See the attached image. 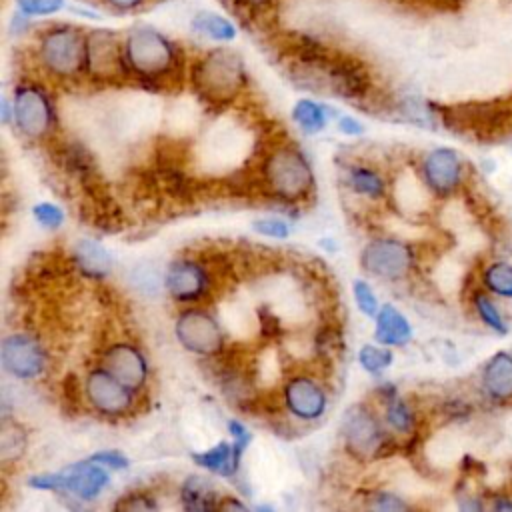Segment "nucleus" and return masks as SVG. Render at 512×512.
<instances>
[{
  "label": "nucleus",
  "mask_w": 512,
  "mask_h": 512,
  "mask_svg": "<svg viewBox=\"0 0 512 512\" xmlns=\"http://www.w3.org/2000/svg\"><path fill=\"white\" fill-rule=\"evenodd\" d=\"M86 70L98 80H112L126 70L124 48L108 30H94L86 38Z\"/></svg>",
  "instance_id": "9b49d317"
},
{
  "label": "nucleus",
  "mask_w": 512,
  "mask_h": 512,
  "mask_svg": "<svg viewBox=\"0 0 512 512\" xmlns=\"http://www.w3.org/2000/svg\"><path fill=\"white\" fill-rule=\"evenodd\" d=\"M92 462L100 464V466H108V468H114V470H122L128 466V460L126 456H122L120 452L116 450H104V452H98L94 456H90Z\"/></svg>",
  "instance_id": "c9c22d12"
},
{
  "label": "nucleus",
  "mask_w": 512,
  "mask_h": 512,
  "mask_svg": "<svg viewBox=\"0 0 512 512\" xmlns=\"http://www.w3.org/2000/svg\"><path fill=\"white\" fill-rule=\"evenodd\" d=\"M26 450V434L24 430L16 424L4 418L2 422V432H0V458L4 466L10 462H16Z\"/></svg>",
  "instance_id": "4be33fe9"
},
{
  "label": "nucleus",
  "mask_w": 512,
  "mask_h": 512,
  "mask_svg": "<svg viewBox=\"0 0 512 512\" xmlns=\"http://www.w3.org/2000/svg\"><path fill=\"white\" fill-rule=\"evenodd\" d=\"M262 178L268 190L282 200H300L312 188V170L300 150L278 146L262 164Z\"/></svg>",
  "instance_id": "7ed1b4c3"
},
{
  "label": "nucleus",
  "mask_w": 512,
  "mask_h": 512,
  "mask_svg": "<svg viewBox=\"0 0 512 512\" xmlns=\"http://www.w3.org/2000/svg\"><path fill=\"white\" fill-rule=\"evenodd\" d=\"M284 402L296 418L310 422L324 414L328 400L324 388L316 380L308 376H294L284 386Z\"/></svg>",
  "instance_id": "f8f14e48"
},
{
  "label": "nucleus",
  "mask_w": 512,
  "mask_h": 512,
  "mask_svg": "<svg viewBox=\"0 0 512 512\" xmlns=\"http://www.w3.org/2000/svg\"><path fill=\"white\" fill-rule=\"evenodd\" d=\"M254 230L262 236H270V238H286L290 234V228L284 220L278 218H262L254 222Z\"/></svg>",
  "instance_id": "473e14b6"
},
{
  "label": "nucleus",
  "mask_w": 512,
  "mask_h": 512,
  "mask_svg": "<svg viewBox=\"0 0 512 512\" xmlns=\"http://www.w3.org/2000/svg\"><path fill=\"white\" fill-rule=\"evenodd\" d=\"M32 212H34V218H36L42 226H46V228H58V226L62 224V220H64L62 210H60L56 204H50V202H40V204H36V206L32 208Z\"/></svg>",
  "instance_id": "7c9ffc66"
},
{
  "label": "nucleus",
  "mask_w": 512,
  "mask_h": 512,
  "mask_svg": "<svg viewBox=\"0 0 512 512\" xmlns=\"http://www.w3.org/2000/svg\"><path fill=\"white\" fill-rule=\"evenodd\" d=\"M74 260L82 274L98 278L106 276L112 270V258L110 254L92 240H80L74 246Z\"/></svg>",
  "instance_id": "aec40b11"
},
{
  "label": "nucleus",
  "mask_w": 512,
  "mask_h": 512,
  "mask_svg": "<svg viewBox=\"0 0 512 512\" xmlns=\"http://www.w3.org/2000/svg\"><path fill=\"white\" fill-rule=\"evenodd\" d=\"M240 454L242 450L236 444L228 442H218L214 448L194 454V462L210 472L222 474V476H232L238 470L240 464Z\"/></svg>",
  "instance_id": "6ab92c4d"
},
{
  "label": "nucleus",
  "mask_w": 512,
  "mask_h": 512,
  "mask_svg": "<svg viewBox=\"0 0 512 512\" xmlns=\"http://www.w3.org/2000/svg\"><path fill=\"white\" fill-rule=\"evenodd\" d=\"M192 26L198 32H202V34H206V36H210L214 40H222V42H228V40H232L236 36V28H234V24L230 20H226V18H222L218 14H210V12L198 14L194 18Z\"/></svg>",
  "instance_id": "5701e85b"
},
{
  "label": "nucleus",
  "mask_w": 512,
  "mask_h": 512,
  "mask_svg": "<svg viewBox=\"0 0 512 512\" xmlns=\"http://www.w3.org/2000/svg\"><path fill=\"white\" fill-rule=\"evenodd\" d=\"M84 392L88 402L106 416H124L132 406V390L106 368H94L88 372Z\"/></svg>",
  "instance_id": "9d476101"
},
{
  "label": "nucleus",
  "mask_w": 512,
  "mask_h": 512,
  "mask_svg": "<svg viewBox=\"0 0 512 512\" xmlns=\"http://www.w3.org/2000/svg\"><path fill=\"white\" fill-rule=\"evenodd\" d=\"M350 186L362 194V196H368V198H380L386 190V184L382 180V176L370 168H364V166H358L350 172Z\"/></svg>",
  "instance_id": "393cba45"
},
{
  "label": "nucleus",
  "mask_w": 512,
  "mask_h": 512,
  "mask_svg": "<svg viewBox=\"0 0 512 512\" xmlns=\"http://www.w3.org/2000/svg\"><path fill=\"white\" fill-rule=\"evenodd\" d=\"M118 510H152L156 508V502L146 494H126L118 504Z\"/></svg>",
  "instance_id": "f704fd0d"
},
{
  "label": "nucleus",
  "mask_w": 512,
  "mask_h": 512,
  "mask_svg": "<svg viewBox=\"0 0 512 512\" xmlns=\"http://www.w3.org/2000/svg\"><path fill=\"white\" fill-rule=\"evenodd\" d=\"M12 116L16 128L32 140L48 136L54 124L52 104L46 92L34 84H24L16 90Z\"/></svg>",
  "instance_id": "39448f33"
},
{
  "label": "nucleus",
  "mask_w": 512,
  "mask_h": 512,
  "mask_svg": "<svg viewBox=\"0 0 512 512\" xmlns=\"http://www.w3.org/2000/svg\"><path fill=\"white\" fill-rule=\"evenodd\" d=\"M166 288L178 302H194L208 292L206 270L188 258L176 260L166 272Z\"/></svg>",
  "instance_id": "4468645a"
},
{
  "label": "nucleus",
  "mask_w": 512,
  "mask_h": 512,
  "mask_svg": "<svg viewBox=\"0 0 512 512\" xmlns=\"http://www.w3.org/2000/svg\"><path fill=\"white\" fill-rule=\"evenodd\" d=\"M292 118L304 132H310V134L326 126L324 108L312 100H298L292 110Z\"/></svg>",
  "instance_id": "b1692460"
},
{
  "label": "nucleus",
  "mask_w": 512,
  "mask_h": 512,
  "mask_svg": "<svg viewBox=\"0 0 512 512\" xmlns=\"http://www.w3.org/2000/svg\"><path fill=\"white\" fill-rule=\"evenodd\" d=\"M484 284L490 292L512 298V264L494 262L484 270Z\"/></svg>",
  "instance_id": "a878e982"
},
{
  "label": "nucleus",
  "mask_w": 512,
  "mask_h": 512,
  "mask_svg": "<svg viewBox=\"0 0 512 512\" xmlns=\"http://www.w3.org/2000/svg\"><path fill=\"white\" fill-rule=\"evenodd\" d=\"M358 360H360V364H362V368L366 372L376 374V372L384 370L392 362V352L386 350V348H378V346L366 344V346L360 348Z\"/></svg>",
  "instance_id": "c85d7f7f"
},
{
  "label": "nucleus",
  "mask_w": 512,
  "mask_h": 512,
  "mask_svg": "<svg viewBox=\"0 0 512 512\" xmlns=\"http://www.w3.org/2000/svg\"><path fill=\"white\" fill-rule=\"evenodd\" d=\"M474 306H476L478 316L482 318V322H484L488 328H492V330H496V332H500V334L506 332V322L502 320V316H500L496 304H494L486 294H476V296H474Z\"/></svg>",
  "instance_id": "cd10ccee"
},
{
  "label": "nucleus",
  "mask_w": 512,
  "mask_h": 512,
  "mask_svg": "<svg viewBox=\"0 0 512 512\" xmlns=\"http://www.w3.org/2000/svg\"><path fill=\"white\" fill-rule=\"evenodd\" d=\"M496 510H512V502L510 500H500V502H496Z\"/></svg>",
  "instance_id": "a19ab883"
},
{
  "label": "nucleus",
  "mask_w": 512,
  "mask_h": 512,
  "mask_svg": "<svg viewBox=\"0 0 512 512\" xmlns=\"http://www.w3.org/2000/svg\"><path fill=\"white\" fill-rule=\"evenodd\" d=\"M246 80L242 58L226 48L206 52L192 70V84L196 92L212 104H226L234 100Z\"/></svg>",
  "instance_id": "f257e3e1"
},
{
  "label": "nucleus",
  "mask_w": 512,
  "mask_h": 512,
  "mask_svg": "<svg viewBox=\"0 0 512 512\" xmlns=\"http://www.w3.org/2000/svg\"><path fill=\"white\" fill-rule=\"evenodd\" d=\"M106 2L118 10H132V8L140 6L144 0H106Z\"/></svg>",
  "instance_id": "58836bf2"
},
{
  "label": "nucleus",
  "mask_w": 512,
  "mask_h": 512,
  "mask_svg": "<svg viewBox=\"0 0 512 512\" xmlns=\"http://www.w3.org/2000/svg\"><path fill=\"white\" fill-rule=\"evenodd\" d=\"M374 336L386 346H404L412 338V328L400 310L392 304H384L376 314Z\"/></svg>",
  "instance_id": "a211bd4d"
},
{
  "label": "nucleus",
  "mask_w": 512,
  "mask_h": 512,
  "mask_svg": "<svg viewBox=\"0 0 512 512\" xmlns=\"http://www.w3.org/2000/svg\"><path fill=\"white\" fill-rule=\"evenodd\" d=\"M386 420L396 432H410L414 428V414L402 398H392L386 404Z\"/></svg>",
  "instance_id": "bb28decb"
},
{
  "label": "nucleus",
  "mask_w": 512,
  "mask_h": 512,
  "mask_svg": "<svg viewBox=\"0 0 512 512\" xmlns=\"http://www.w3.org/2000/svg\"><path fill=\"white\" fill-rule=\"evenodd\" d=\"M66 474V490L74 492L78 498L90 500L102 492V488L108 484V472L92 462L90 458L86 462H78L76 466L68 468Z\"/></svg>",
  "instance_id": "dca6fc26"
},
{
  "label": "nucleus",
  "mask_w": 512,
  "mask_h": 512,
  "mask_svg": "<svg viewBox=\"0 0 512 512\" xmlns=\"http://www.w3.org/2000/svg\"><path fill=\"white\" fill-rule=\"evenodd\" d=\"M338 128H340L344 134H362V132H364V126H362L356 118H352V116L340 118Z\"/></svg>",
  "instance_id": "4c0bfd02"
},
{
  "label": "nucleus",
  "mask_w": 512,
  "mask_h": 512,
  "mask_svg": "<svg viewBox=\"0 0 512 512\" xmlns=\"http://www.w3.org/2000/svg\"><path fill=\"white\" fill-rule=\"evenodd\" d=\"M484 390L496 402L512 400V354L496 352L482 374Z\"/></svg>",
  "instance_id": "f3484780"
},
{
  "label": "nucleus",
  "mask_w": 512,
  "mask_h": 512,
  "mask_svg": "<svg viewBox=\"0 0 512 512\" xmlns=\"http://www.w3.org/2000/svg\"><path fill=\"white\" fill-rule=\"evenodd\" d=\"M360 264L372 276L384 280H398L408 274L414 264V254L408 244L392 238H378L364 246Z\"/></svg>",
  "instance_id": "0eeeda50"
},
{
  "label": "nucleus",
  "mask_w": 512,
  "mask_h": 512,
  "mask_svg": "<svg viewBox=\"0 0 512 512\" xmlns=\"http://www.w3.org/2000/svg\"><path fill=\"white\" fill-rule=\"evenodd\" d=\"M372 506L378 508V510H406L408 508V504L400 496L390 494V492L376 494V500H374Z\"/></svg>",
  "instance_id": "e433bc0d"
},
{
  "label": "nucleus",
  "mask_w": 512,
  "mask_h": 512,
  "mask_svg": "<svg viewBox=\"0 0 512 512\" xmlns=\"http://www.w3.org/2000/svg\"><path fill=\"white\" fill-rule=\"evenodd\" d=\"M20 12L28 16H44L62 8L64 0H16Z\"/></svg>",
  "instance_id": "2f4dec72"
},
{
  "label": "nucleus",
  "mask_w": 512,
  "mask_h": 512,
  "mask_svg": "<svg viewBox=\"0 0 512 512\" xmlns=\"http://www.w3.org/2000/svg\"><path fill=\"white\" fill-rule=\"evenodd\" d=\"M180 500L186 510H212L218 508V492L208 478L188 476L180 488Z\"/></svg>",
  "instance_id": "412c9836"
},
{
  "label": "nucleus",
  "mask_w": 512,
  "mask_h": 512,
  "mask_svg": "<svg viewBox=\"0 0 512 512\" xmlns=\"http://www.w3.org/2000/svg\"><path fill=\"white\" fill-rule=\"evenodd\" d=\"M354 298H356V304L358 308L366 314V316H376L378 314V298L376 294L372 292L370 284L364 282V280H356L354 282Z\"/></svg>",
  "instance_id": "c756f323"
},
{
  "label": "nucleus",
  "mask_w": 512,
  "mask_h": 512,
  "mask_svg": "<svg viewBox=\"0 0 512 512\" xmlns=\"http://www.w3.org/2000/svg\"><path fill=\"white\" fill-rule=\"evenodd\" d=\"M2 366L16 378H36L44 372L48 356L44 346L32 334L14 332L2 340Z\"/></svg>",
  "instance_id": "1a4fd4ad"
},
{
  "label": "nucleus",
  "mask_w": 512,
  "mask_h": 512,
  "mask_svg": "<svg viewBox=\"0 0 512 512\" xmlns=\"http://www.w3.org/2000/svg\"><path fill=\"white\" fill-rule=\"evenodd\" d=\"M38 58L54 76L74 78L86 68V38L72 26H54L40 36Z\"/></svg>",
  "instance_id": "20e7f679"
},
{
  "label": "nucleus",
  "mask_w": 512,
  "mask_h": 512,
  "mask_svg": "<svg viewBox=\"0 0 512 512\" xmlns=\"http://www.w3.org/2000/svg\"><path fill=\"white\" fill-rule=\"evenodd\" d=\"M342 438L350 454L360 460L376 456L384 448V432L380 422L366 406H354L344 414Z\"/></svg>",
  "instance_id": "6e6552de"
},
{
  "label": "nucleus",
  "mask_w": 512,
  "mask_h": 512,
  "mask_svg": "<svg viewBox=\"0 0 512 512\" xmlns=\"http://www.w3.org/2000/svg\"><path fill=\"white\" fill-rule=\"evenodd\" d=\"M218 508H222V510H228V508H236V510H244L246 506L242 504V502H238V500H232V498H228V500H222L220 504H218Z\"/></svg>",
  "instance_id": "ea45409f"
},
{
  "label": "nucleus",
  "mask_w": 512,
  "mask_h": 512,
  "mask_svg": "<svg viewBox=\"0 0 512 512\" xmlns=\"http://www.w3.org/2000/svg\"><path fill=\"white\" fill-rule=\"evenodd\" d=\"M30 486L38 490H62L66 488V474H40L30 478Z\"/></svg>",
  "instance_id": "72a5a7b5"
},
{
  "label": "nucleus",
  "mask_w": 512,
  "mask_h": 512,
  "mask_svg": "<svg viewBox=\"0 0 512 512\" xmlns=\"http://www.w3.org/2000/svg\"><path fill=\"white\" fill-rule=\"evenodd\" d=\"M422 172L430 190L440 196H448L458 188L462 180V162L454 150L436 148L424 158Z\"/></svg>",
  "instance_id": "ddd939ff"
},
{
  "label": "nucleus",
  "mask_w": 512,
  "mask_h": 512,
  "mask_svg": "<svg viewBox=\"0 0 512 512\" xmlns=\"http://www.w3.org/2000/svg\"><path fill=\"white\" fill-rule=\"evenodd\" d=\"M174 334L186 350L200 356H214L224 348V334L218 322L208 312L198 308L184 310L178 316Z\"/></svg>",
  "instance_id": "423d86ee"
},
{
  "label": "nucleus",
  "mask_w": 512,
  "mask_h": 512,
  "mask_svg": "<svg viewBox=\"0 0 512 512\" xmlns=\"http://www.w3.org/2000/svg\"><path fill=\"white\" fill-rule=\"evenodd\" d=\"M126 70L142 80H160L178 66L176 46L154 28L132 30L124 44Z\"/></svg>",
  "instance_id": "f03ea898"
},
{
  "label": "nucleus",
  "mask_w": 512,
  "mask_h": 512,
  "mask_svg": "<svg viewBox=\"0 0 512 512\" xmlns=\"http://www.w3.org/2000/svg\"><path fill=\"white\" fill-rule=\"evenodd\" d=\"M104 368L130 390H140L146 382V360L138 348L126 342L112 344L104 352Z\"/></svg>",
  "instance_id": "2eb2a0df"
}]
</instances>
